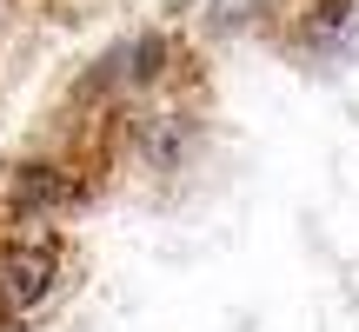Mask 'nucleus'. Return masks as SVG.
<instances>
[{
    "mask_svg": "<svg viewBox=\"0 0 359 332\" xmlns=\"http://www.w3.org/2000/svg\"><path fill=\"white\" fill-rule=\"evenodd\" d=\"M53 246H7L0 253V293H7V306H40V299L53 293Z\"/></svg>",
    "mask_w": 359,
    "mask_h": 332,
    "instance_id": "1",
    "label": "nucleus"
},
{
    "mask_svg": "<svg viewBox=\"0 0 359 332\" xmlns=\"http://www.w3.org/2000/svg\"><path fill=\"white\" fill-rule=\"evenodd\" d=\"M80 186H67L60 166H20L13 173V206L20 213H53V206H74Z\"/></svg>",
    "mask_w": 359,
    "mask_h": 332,
    "instance_id": "2",
    "label": "nucleus"
},
{
    "mask_svg": "<svg viewBox=\"0 0 359 332\" xmlns=\"http://www.w3.org/2000/svg\"><path fill=\"white\" fill-rule=\"evenodd\" d=\"M120 67H127V80H140V87H147V80H160V74H167V40H160V34L133 40V47L120 53Z\"/></svg>",
    "mask_w": 359,
    "mask_h": 332,
    "instance_id": "3",
    "label": "nucleus"
}]
</instances>
